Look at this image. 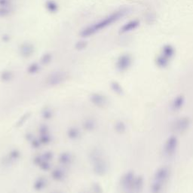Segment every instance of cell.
Returning a JSON list of instances; mask_svg holds the SVG:
<instances>
[{"label": "cell", "instance_id": "cell-1", "mask_svg": "<svg viewBox=\"0 0 193 193\" xmlns=\"http://www.w3.org/2000/svg\"><path fill=\"white\" fill-rule=\"evenodd\" d=\"M126 13H127V11L124 9L115 11V12L106 17L103 19L99 20V21L96 22V23L85 27L80 32V36L82 37H89L90 36L97 33V32L100 31L103 29L106 28V27L110 26L111 24L115 23V22L119 20V19H121L123 16H124V15Z\"/></svg>", "mask_w": 193, "mask_h": 193}, {"label": "cell", "instance_id": "cell-2", "mask_svg": "<svg viewBox=\"0 0 193 193\" xmlns=\"http://www.w3.org/2000/svg\"><path fill=\"white\" fill-rule=\"evenodd\" d=\"M178 146V139L176 136L171 135L167 137L164 145V153L167 157H171L175 154Z\"/></svg>", "mask_w": 193, "mask_h": 193}, {"label": "cell", "instance_id": "cell-3", "mask_svg": "<svg viewBox=\"0 0 193 193\" xmlns=\"http://www.w3.org/2000/svg\"><path fill=\"white\" fill-rule=\"evenodd\" d=\"M190 119L188 117H180L176 119L172 124V129L177 133H183L189 128Z\"/></svg>", "mask_w": 193, "mask_h": 193}, {"label": "cell", "instance_id": "cell-4", "mask_svg": "<svg viewBox=\"0 0 193 193\" xmlns=\"http://www.w3.org/2000/svg\"><path fill=\"white\" fill-rule=\"evenodd\" d=\"M131 63H132V59L129 54H122L118 58L116 67L119 71L124 72L129 69Z\"/></svg>", "mask_w": 193, "mask_h": 193}, {"label": "cell", "instance_id": "cell-5", "mask_svg": "<svg viewBox=\"0 0 193 193\" xmlns=\"http://www.w3.org/2000/svg\"><path fill=\"white\" fill-rule=\"evenodd\" d=\"M135 175L132 171H128L124 174L121 180V185L122 188L125 190H131L133 189V185H134V180H135Z\"/></svg>", "mask_w": 193, "mask_h": 193}, {"label": "cell", "instance_id": "cell-6", "mask_svg": "<svg viewBox=\"0 0 193 193\" xmlns=\"http://www.w3.org/2000/svg\"><path fill=\"white\" fill-rule=\"evenodd\" d=\"M66 76L64 73H62V72H54V73H52L48 77L47 83L48 85L54 86V85H57L62 83L66 79Z\"/></svg>", "mask_w": 193, "mask_h": 193}, {"label": "cell", "instance_id": "cell-7", "mask_svg": "<svg viewBox=\"0 0 193 193\" xmlns=\"http://www.w3.org/2000/svg\"><path fill=\"white\" fill-rule=\"evenodd\" d=\"M90 100L94 105L98 107H103L107 105L108 103V99L106 96L101 94L94 93L92 94L90 97Z\"/></svg>", "mask_w": 193, "mask_h": 193}, {"label": "cell", "instance_id": "cell-8", "mask_svg": "<svg viewBox=\"0 0 193 193\" xmlns=\"http://www.w3.org/2000/svg\"><path fill=\"white\" fill-rule=\"evenodd\" d=\"M169 169L167 167H161L155 171L154 174V181L163 183L167 180L169 176Z\"/></svg>", "mask_w": 193, "mask_h": 193}, {"label": "cell", "instance_id": "cell-9", "mask_svg": "<svg viewBox=\"0 0 193 193\" xmlns=\"http://www.w3.org/2000/svg\"><path fill=\"white\" fill-rule=\"evenodd\" d=\"M107 166L103 158L97 155L94 158V171L98 175H103L107 172Z\"/></svg>", "mask_w": 193, "mask_h": 193}, {"label": "cell", "instance_id": "cell-10", "mask_svg": "<svg viewBox=\"0 0 193 193\" xmlns=\"http://www.w3.org/2000/svg\"><path fill=\"white\" fill-rule=\"evenodd\" d=\"M20 53L22 57H30L34 53V46L30 42H24L20 47Z\"/></svg>", "mask_w": 193, "mask_h": 193}, {"label": "cell", "instance_id": "cell-11", "mask_svg": "<svg viewBox=\"0 0 193 193\" xmlns=\"http://www.w3.org/2000/svg\"><path fill=\"white\" fill-rule=\"evenodd\" d=\"M184 103H185V97L183 95H177V97H174L171 103V110L176 112L179 111L183 107Z\"/></svg>", "mask_w": 193, "mask_h": 193}, {"label": "cell", "instance_id": "cell-12", "mask_svg": "<svg viewBox=\"0 0 193 193\" xmlns=\"http://www.w3.org/2000/svg\"><path fill=\"white\" fill-rule=\"evenodd\" d=\"M140 22L137 20H131V21L128 22V23H125L124 26H122V28L120 29V32L121 33H124V32H127L131 30H134L136 27L139 26Z\"/></svg>", "mask_w": 193, "mask_h": 193}, {"label": "cell", "instance_id": "cell-13", "mask_svg": "<svg viewBox=\"0 0 193 193\" xmlns=\"http://www.w3.org/2000/svg\"><path fill=\"white\" fill-rule=\"evenodd\" d=\"M143 187H144V179H143V176L136 177L134 182V185H133V189L136 193H141L143 190Z\"/></svg>", "mask_w": 193, "mask_h": 193}, {"label": "cell", "instance_id": "cell-14", "mask_svg": "<svg viewBox=\"0 0 193 193\" xmlns=\"http://www.w3.org/2000/svg\"><path fill=\"white\" fill-rule=\"evenodd\" d=\"M174 53H175V51H174V48L171 45H167L164 46L163 49H162V55L170 60L174 55Z\"/></svg>", "mask_w": 193, "mask_h": 193}, {"label": "cell", "instance_id": "cell-15", "mask_svg": "<svg viewBox=\"0 0 193 193\" xmlns=\"http://www.w3.org/2000/svg\"><path fill=\"white\" fill-rule=\"evenodd\" d=\"M45 7L48 11L51 13H56L58 11V5L54 0H47Z\"/></svg>", "mask_w": 193, "mask_h": 193}, {"label": "cell", "instance_id": "cell-16", "mask_svg": "<svg viewBox=\"0 0 193 193\" xmlns=\"http://www.w3.org/2000/svg\"><path fill=\"white\" fill-rule=\"evenodd\" d=\"M110 87L112 91L115 94H116L122 95L123 94V93H124V90H123L122 85H121L119 82H111Z\"/></svg>", "mask_w": 193, "mask_h": 193}, {"label": "cell", "instance_id": "cell-17", "mask_svg": "<svg viewBox=\"0 0 193 193\" xmlns=\"http://www.w3.org/2000/svg\"><path fill=\"white\" fill-rule=\"evenodd\" d=\"M162 187H163V183L153 180V183L150 187V192L151 193H161Z\"/></svg>", "mask_w": 193, "mask_h": 193}, {"label": "cell", "instance_id": "cell-18", "mask_svg": "<svg viewBox=\"0 0 193 193\" xmlns=\"http://www.w3.org/2000/svg\"><path fill=\"white\" fill-rule=\"evenodd\" d=\"M169 64V59L167 57H164L163 55H160L157 57L156 59V64L158 67L160 68H165Z\"/></svg>", "mask_w": 193, "mask_h": 193}, {"label": "cell", "instance_id": "cell-19", "mask_svg": "<svg viewBox=\"0 0 193 193\" xmlns=\"http://www.w3.org/2000/svg\"><path fill=\"white\" fill-rule=\"evenodd\" d=\"M127 127H126L125 123L122 121H119L115 123V130L118 134H123L126 131Z\"/></svg>", "mask_w": 193, "mask_h": 193}, {"label": "cell", "instance_id": "cell-20", "mask_svg": "<svg viewBox=\"0 0 193 193\" xmlns=\"http://www.w3.org/2000/svg\"><path fill=\"white\" fill-rule=\"evenodd\" d=\"M68 136H69L70 139L76 140L79 136V131L77 128H71L68 131Z\"/></svg>", "mask_w": 193, "mask_h": 193}, {"label": "cell", "instance_id": "cell-21", "mask_svg": "<svg viewBox=\"0 0 193 193\" xmlns=\"http://www.w3.org/2000/svg\"><path fill=\"white\" fill-rule=\"evenodd\" d=\"M12 77H13L12 73H11V72H10V71H8V70L2 72V74H1L2 80V81H4V82L10 81V80L12 78Z\"/></svg>", "mask_w": 193, "mask_h": 193}, {"label": "cell", "instance_id": "cell-22", "mask_svg": "<svg viewBox=\"0 0 193 193\" xmlns=\"http://www.w3.org/2000/svg\"><path fill=\"white\" fill-rule=\"evenodd\" d=\"M40 67H39V65L36 63H33V64H30L28 67V72L30 74H35L39 70Z\"/></svg>", "mask_w": 193, "mask_h": 193}, {"label": "cell", "instance_id": "cell-23", "mask_svg": "<svg viewBox=\"0 0 193 193\" xmlns=\"http://www.w3.org/2000/svg\"><path fill=\"white\" fill-rule=\"evenodd\" d=\"M52 59V56L50 53H46V54H44L42 56V58H41V62H42V64H48L51 62Z\"/></svg>", "mask_w": 193, "mask_h": 193}, {"label": "cell", "instance_id": "cell-24", "mask_svg": "<svg viewBox=\"0 0 193 193\" xmlns=\"http://www.w3.org/2000/svg\"><path fill=\"white\" fill-rule=\"evenodd\" d=\"M53 177H54V179L57 180H62V179L64 177V174L62 170H55L54 171V173H53Z\"/></svg>", "mask_w": 193, "mask_h": 193}, {"label": "cell", "instance_id": "cell-25", "mask_svg": "<svg viewBox=\"0 0 193 193\" xmlns=\"http://www.w3.org/2000/svg\"><path fill=\"white\" fill-rule=\"evenodd\" d=\"M70 161H71L70 155L66 154V153H64V154H62V155H61V158H60V162H61V163H63V164L69 163V162Z\"/></svg>", "mask_w": 193, "mask_h": 193}, {"label": "cell", "instance_id": "cell-26", "mask_svg": "<svg viewBox=\"0 0 193 193\" xmlns=\"http://www.w3.org/2000/svg\"><path fill=\"white\" fill-rule=\"evenodd\" d=\"M88 45V42L86 41H79L76 44V48L77 50H83Z\"/></svg>", "mask_w": 193, "mask_h": 193}, {"label": "cell", "instance_id": "cell-27", "mask_svg": "<svg viewBox=\"0 0 193 193\" xmlns=\"http://www.w3.org/2000/svg\"><path fill=\"white\" fill-rule=\"evenodd\" d=\"M45 181L44 179H39L38 181L35 183V188L37 189H42V188L45 187Z\"/></svg>", "mask_w": 193, "mask_h": 193}, {"label": "cell", "instance_id": "cell-28", "mask_svg": "<svg viewBox=\"0 0 193 193\" xmlns=\"http://www.w3.org/2000/svg\"><path fill=\"white\" fill-rule=\"evenodd\" d=\"M10 10L8 9V8L6 7H0V17L2 18H4L6 17L7 15H9Z\"/></svg>", "mask_w": 193, "mask_h": 193}, {"label": "cell", "instance_id": "cell-29", "mask_svg": "<svg viewBox=\"0 0 193 193\" xmlns=\"http://www.w3.org/2000/svg\"><path fill=\"white\" fill-rule=\"evenodd\" d=\"M94 125L95 123L93 122L92 120H88L85 123V129L87 130H91V129H94Z\"/></svg>", "mask_w": 193, "mask_h": 193}, {"label": "cell", "instance_id": "cell-30", "mask_svg": "<svg viewBox=\"0 0 193 193\" xmlns=\"http://www.w3.org/2000/svg\"><path fill=\"white\" fill-rule=\"evenodd\" d=\"M11 2V0H0V7L8 8Z\"/></svg>", "mask_w": 193, "mask_h": 193}, {"label": "cell", "instance_id": "cell-31", "mask_svg": "<svg viewBox=\"0 0 193 193\" xmlns=\"http://www.w3.org/2000/svg\"><path fill=\"white\" fill-rule=\"evenodd\" d=\"M94 192H96L97 193H101L102 192V189L100 188V187L99 185H94Z\"/></svg>", "mask_w": 193, "mask_h": 193}, {"label": "cell", "instance_id": "cell-32", "mask_svg": "<svg viewBox=\"0 0 193 193\" xmlns=\"http://www.w3.org/2000/svg\"><path fill=\"white\" fill-rule=\"evenodd\" d=\"M45 113V119H50L51 115H52V112L51 110H45L44 112Z\"/></svg>", "mask_w": 193, "mask_h": 193}, {"label": "cell", "instance_id": "cell-33", "mask_svg": "<svg viewBox=\"0 0 193 193\" xmlns=\"http://www.w3.org/2000/svg\"><path fill=\"white\" fill-rule=\"evenodd\" d=\"M9 39V37H7V36H3V40L5 41V42H7V41Z\"/></svg>", "mask_w": 193, "mask_h": 193}, {"label": "cell", "instance_id": "cell-34", "mask_svg": "<svg viewBox=\"0 0 193 193\" xmlns=\"http://www.w3.org/2000/svg\"><path fill=\"white\" fill-rule=\"evenodd\" d=\"M84 193H86V192H84Z\"/></svg>", "mask_w": 193, "mask_h": 193}]
</instances>
